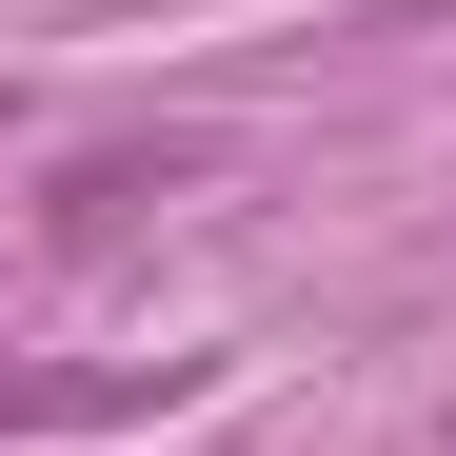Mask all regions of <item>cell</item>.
Segmentation results:
<instances>
[{
  "mask_svg": "<svg viewBox=\"0 0 456 456\" xmlns=\"http://www.w3.org/2000/svg\"><path fill=\"white\" fill-rule=\"evenodd\" d=\"M159 179H179V159H139V139H119V159H60V179H40V239H100V218H139Z\"/></svg>",
  "mask_w": 456,
  "mask_h": 456,
  "instance_id": "obj_1",
  "label": "cell"
}]
</instances>
